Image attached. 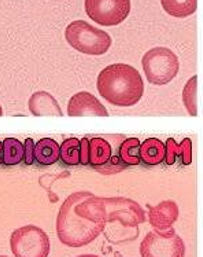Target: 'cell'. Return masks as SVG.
Returning a JSON list of instances; mask_svg holds the SVG:
<instances>
[{
	"label": "cell",
	"mask_w": 203,
	"mask_h": 257,
	"mask_svg": "<svg viewBox=\"0 0 203 257\" xmlns=\"http://www.w3.org/2000/svg\"><path fill=\"white\" fill-rule=\"evenodd\" d=\"M76 213L92 223H113L120 221L124 227L135 228L144 223L146 212L136 201L125 197L103 198L94 194L85 197L76 205Z\"/></svg>",
	"instance_id": "6da1fadb"
},
{
	"label": "cell",
	"mask_w": 203,
	"mask_h": 257,
	"mask_svg": "<svg viewBox=\"0 0 203 257\" xmlns=\"http://www.w3.org/2000/svg\"><path fill=\"white\" fill-rule=\"evenodd\" d=\"M100 96L118 107H130L139 103L144 94L140 73L128 63H113L104 68L96 83Z\"/></svg>",
	"instance_id": "7a4b0ae2"
},
{
	"label": "cell",
	"mask_w": 203,
	"mask_h": 257,
	"mask_svg": "<svg viewBox=\"0 0 203 257\" xmlns=\"http://www.w3.org/2000/svg\"><path fill=\"white\" fill-rule=\"evenodd\" d=\"M92 193L78 191L70 194L59 208L57 216V235L58 239L65 246L83 247L94 242L104 231L106 224L92 223L83 219L76 213V205Z\"/></svg>",
	"instance_id": "3957f363"
},
{
	"label": "cell",
	"mask_w": 203,
	"mask_h": 257,
	"mask_svg": "<svg viewBox=\"0 0 203 257\" xmlns=\"http://www.w3.org/2000/svg\"><path fill=\"white\" fill-rule=\"evenodd\" d=\"M65 37L74 50L87 55H103L111 46V37L107 32L81 20L69 24Z\"/></svg>",
	"instance_id": "277c9868"
},
{
	"label": "cell",
	"mask_w": 203,
	"mask_h": 257,
	"mask_svg": "<svg viewBox=\"0 0 203 257\" xmlns=\"http://www.w3.org/2000/svg\"><path fill=\"white\" fill-rule=\"evenodd\" d=\"M141 63L147 80L154 85L170 83L177 76L180 69L177 55L166 47L151 48L143 55Z\"/></svg>",
	"instance_id": "5b68a950"
},
{
	"label": "cell",
	"mask_w": 203,
	"mask_h": 257,
	"mask_svg": "<svg viewBox=\"0 0 203 257\" xmlns=\"http://www.w3.org/2000/svg\"><path fill=\"white\" fill-rule=\"evenodd\" d=\"M10 249L14 257H48L51 245L50 238L42 228L28 224L13 231Z\"/></svg>",
	"instance_id": "8992f818"
},
{
	"label": "cell",
	"mask_w": 203,
	"mask_h": 257,
	"mask_svg": "<svg viewBox=\"0 0 203 257\" xmlns=\"http://www.w3.org/2000/svg\"><path fill=\"white\" fill-rule=\"evenodd\" d=\"M141 257H185V243L174 231H151L140 243Z\"/></svg>",
	"instance_id": "52a82bcc"
},
{
	"label": "cell",
	"mask_w": 203,
	"mask_h": 257,
	"mask_svg": "<svg viewBox=\"0 0 203 257\" xmlns=\"http://www.w3.org/2000/svg\"><path fill=\"white\" fill-rule=\"evenodd\" d=\"M85 11L102 27H115L129 16L130 0H85Z\"/></svg>",
	"instance_id": "ba28073f"
},
{
	"label": "cell",
	"mask_w": 203,
	"mask_h": 257,
	"mask_svg": "<svg viewBox=\"0 0 203 257\" xmlns=\"http://www.w3.org/2000/svg\"><path fill=\"white\" fill-rule=\"evenodd\" d=\"M68 115L70 117H107L106 110L100 100L87 91H81L73 95L68 103Z\"/></svg>",
	"instance_id": "9c48e42d"
},
{
	"label": "cell",
	"mask_w": 203,
	"mask_h": 257,
	"mask_svg": "<svg viewBox=\"0 0 203 257\" xmlns=\"http://www.w3.org/2000/svg\"><path fill=\"white\" fill-rule=\"evenodd\" d=\"M148 206V220L154 231H166L172 228L178 219V205L172 200L162 201L158 205Z\"/></svg>",
	"instance_id": "30bf717a"
},
{
	"label": "cell",
	"mask_w": 203,
	"mask_h": 257,
	"mask_svg": "<svg viewBox=\"0 0 203 257\" xmlns=\"http://www.w3.org/2000/svg\"><path fill=\"white\" fill-rule=\"evenodd\" d=\"M28 107L35 117H62L63 113L57 99L47 91H37L32 95Z\"/></svg>",
	"instance_id": "8fae6325"
},
{
	"label": "cell",
	"mask_w": 203,
	"mask_h": 257,
	"mask_svg": "<svg viewBox=\"0 0 203 257\" xmlns=\"http://www.w3.org/2000/svg\"><path fill=\"white\" fill-rule=\"evenodd\" d=\"M181 157L184 165H189L192 163V141L185 138L180 145L176 143L173 138H169L165 143V161L167 165H173L176 163V158Z\"/></svg>",
	"instance_id": "7c38bea8"
},
{
	"label": "cell",
	"mask_w": 203,
	"mask_h": 257,
	"mask_svg": "<svg viewBox=\"0 0 203 257\" xmlns=\"http://www.w3.org/2000/svg\"><path fill=\"white\" fill-rule=\"evenodd\" d=\"M139 153L140 161L147 165H158L165 160V143L156 138H148L140 143Z\"/></svg>",
	"instance_id": "4fadbf2b"
},
{
	"label": "cell",
	"mask_w": 203,
	"mask_h": 257,
	"mask_svg": "<svg viewBox=\"0 0 203 257\" xmlns=\"http://www.w3.org/2000/svg\"><path fill=\"white\" fill-rule=\"evenodd\" d=\"M33 157L42 165H52L59 160V145L51 138H43L33 147Z\"/></svg>",
	"instance_id": "5bb4252c"
},
{
	"label": "cell",
	"mask_w": 203,
	"mask_h": 257,
	"mask_svg": "<svg viewBox=\"0 0 203 257\" xmlns=\"http://www.w3.org/2000/svg\"><path fill=\"white\" fill-rule=\"evenodd\" d=\"M111 152L113 150L109 141L98 137L89 139V164H92L94 167H99L107 163L109 158L113 156Z\"/></svg>",
	"instance_id": "9a60e30c"
},
{
	"label": "cell",
	"mask_w": 203,
	"mask_h": 257,
	"mask_svg": "<svg viewBox=\"0 0 203 257\" xmlns=\"http://www.w3.org/2000/svg\"><path fill=\"white\" fill-rule=\"evenodd\" d=\"M163 10L169 16L185 18L198 9V0H161Z\"/></svg>",
	"instance_id": "2e32d148"
},
{
	"label": "cell",
	"mask_w": 203,
	"mask_h": 257,
	"mask_svg": "<svg viewBox=\"0 0 203 257\" xmlns=\"http://www.w3.org/2000/svg\"><path fill=\"white\" fill-rule=\"evenodd\" d=\"M140 141L137 138H128L120 145L118 157L125 165H137L140 163Z\"/></svg>",
	"instance_id": "e0dca14e"
},
{
	"label": "cell",
	"mask_w": 203,
	"mask_h": 257,
	"mask_svg": "<svg viewBox=\"0 0 203 257\" xmlns=\"http://www.w3.org/2000/svg\"><path fill=\"white\" fill-rule=\"evenodd\" d=\"M3 164L17 165L24 160V145L16 138H6L3 141Z\"/></svg>",
	"instance_id": "ac0fdd59"
},
{
	"label": "cell",
	"mask_w": 203,
	"mask_h": 257,
	"mask_svg": "<svg viewBox=\"0 0 203 257\" xmlns=\"http://www.w3.org/2000/svg\"><path fill=\"white\" fill-rule=\"evenodd\" d=\"M198 76H193L188 80L182 89V102L187 109L188 114L196 117L198 115Z\"/></svg>",
	"instance_id": "d6986e66"
},
{
	"label": "cell",
	"mask_w": 203,
	"mask_h": 257,
	"mask_svg": "<svg viewBox=\"0 0 203 257\" xmlns=\"http://www.w3.org/2000/svg\"><path fill=\"white\" fill-rule=\"evenodd\" d=\"M59 158L68 165L80 164V139L69 138L59 146Z\"/></svg>",
	"instance_id": "ffe728a7"
},
{
	"label": "cell",
	"mask_w": 203,
	"mask_h": 257,
	"mask_svg": "<svg viewBox=\"0 0 203 257\" xmlns=\"http://www.w3.org/2000/svg\"><path fill=\"white\" fill-rule=\"evenodd\" d=\"M125 167H128V165L122 163L120 157L111 156L107 163H104L103 165H99V167H94V168L96 171H99L100 173H103V175H113V173H118L121 171H124Z\"/></svg>",
	"instance_id": "44dd1931"
},
{
	"label": "cell",
	"mask_w": 203,
	"mask_h": 257,
	"mask_svg": "<svg viewBox=\"0 0 203 257\" xmlns=\"http://www.w3.org/2000/svg\"><path fill=\"white\" fill-rule=\"evenodd\" d=\"M80 164L87 165L89 164V139L83 138L80 139Z\"/></svg>",
	"instance_id": "7402d4cb"
},
{
	"label": "cell",
	"mask_w": 203,
	"mask_h": 257,
	"mask_svg": "<svg viewBox=\"0 0 203 257\" xmlns=\"http://www.w3.org/2000/svg\"><path fill=\"white\" fill-rule=\"evenodd\" d=\"M33 147H35V142L33 139L28 138L25 139V143H24V160H25L26 165H32L33 164Z\"/></svg>",
	"instance_id": "603a6c76"
},
{
	"label": "cell",
	"mask_w": 203,
	"mask_h": 257,
	"mask_svg": "<svg viewBox=\"0 0 203 257\" xmlns=\"http://www.w3.org/2000/svg\"><path fill=\"white\" fill-rule=\"evenodd\" d=\"M3 143H2V141H0V164H3Z\"/></svg>",
	"instance_id": "cb8c5ba5"
},
{
	"label": "cell",
	"mask_w": 203,
	"mask_h": 257,
	"mask_svg": "<svg viewBox=\"0 0 203 257\" xmlns=\"http://www.w3.org/2000/svg\"><path fill=\"white\" fill-rule=\"evenodd\" d=\"M77 257H99V256H95V254H81V256Z\"/></svg>",
	"instance_id": "d4e9b609"
},
{
	"label": "cell",
	"mask_w": 203,
	"mask_h": 257,
	"mask_svg": "<svg viewBox=\"0 0 203 257\" xmlns=\"http://www.w3.org/2000/svg\"><path fill=\"white\" fill-rule=\"evenodd\" d=\"M3 115V110H2V106H0V117Z\"/></svg>",
	"instance_id": "484cf974"
},
{
	"label": "cell",
	"mask_w": 203,
	"mask_h": 257,
	"mask_svg": "<svg viewBox=\"0 0 203 257\" xmlns=\"http://www.w3.org/2000/svg\"><path fill=\"white\" fill-rule=\"evenodd\" d=\"M0 257H7V256H0Z\"/></svg>",
	"instance_id": "4316f807"
}]
</instances>
